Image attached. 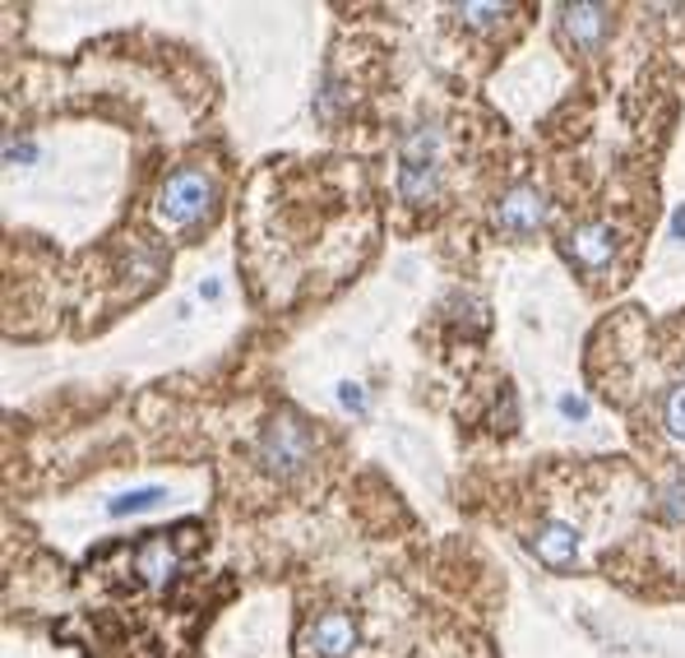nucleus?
Instances as JSON below:
<instances>
[{
  "label": "nucleus",
  "mask_w": 685,
  "mask_h": 658,
  "mask_svg": "<svg viewBox=\"0 0 685 658\" xmlns=\"http://www.w3.org/2000/svg\"><path fill=\"white\" fill-rule=\"evenodd\" d=\"M440 149H445V134L436 121H417L403 130L399 140V196L408 204H430L440 200V186H445V167H440Z\"/></svg>",
  "instance_id": "1"
},
{
  "label": "nucleus",
  "mask_w": 685,
  "mask_h": 658,
  "mask_svg": "<svg viewBox=\"0 0 685 658\" xmlns=\"http://www.w3.org/2000/svg\"><path fill=\"white\" fill-rule=\"evenodd\" d=\"M256 463L269 478H279V482L297 478V473H306L310 463H316V436H310V427L297 413L269 418V427L256 440Z\"/></svg>",
  "instance_id": "2"
},
{
  "label": "nucleus",
  "mask_w": 685,
  "mask_h": 658,
  "mask_svg": "<svg viewBox=\"0 0 685 658\" xmlns=\"http://www.w3.org/2000/svg\"><path fill=\"white\" fill-rule=\"evenodd\" d=\"M219 209V181L204 167H176L158 190V219L167 227H200Z\"/></svg>",
  "instance_id": "3"
},
{
  "label": "nucleus",
  "mask_w": 685,
  "mask_h": 658,
  "mask_svg": "<svg viewBox=\"0 0 685 658\" xmlns=\"http://www.w3.org/2000/svg\"><path fill=\"white\" fill-rule=\"evenodd\" d=\"M546 219H552V204H546L542 190L528 186V181L505 190L496 200V214H492V223L505 232V237H533V232L546 227Z\"/></svg>",
  "instance_id": "4"
},
{
  "label": "nucleus",
  "mask_w": 685,
  "mask_h": 658,
  "mask_svg": "<svg viewBox=\"0 0 685 658\" xmlns=\"http://www.w3.org/2000/svg\"><path fill=\"white\" fill-rule=\"evenodd\" d=\"M565 256H570L583 274H606L616 265V232L612 223H579L565 237Z\"/></svg>",
  "instance_id": "5"
},
{
  "label": "nucleus",
  "mask_w": 685,
  "mask_h": 658,
  "mask_svg": "<svg viewBox=\"0 0 685 658\" xmlns=\"http://www.w3.org/2000/svg\"><path fill=\"white\" fill-rule=\"evenodd\" d=\"M560 37L579 51H602L612 37V10L606 5H560Z\"/></svg>",
  "instance_id": "6"
},
{
  "label": "nucleus",
  "mask_w": 685,
  "mask_h": 658,
  "mask_svg": "<svg viewBox=\"0 0 685 658\" xmlns=\"http://www.w3.org/2000/svg\"><path fill=\"white\" fill-rule=\"evenodd\" d=\"M352 645H357V622H352L347 612H324L302 635V649L316 658H343V654H352Z\"/></svg>",
  "instance_id": "7"
},
{
  "label": "nucleus",
  "mask_w": 685,
  "mask_h": 658,
  "mask_svg": "<svg viewBox=\"0 0 685 658\" xmlns=\"http://www.w3.org/2000/svg\"><path fill=\"white\" fill-rule=\"evenodd\" d=\"M533 552H538L542 566H552V571L575 566V552H579L575 525H565V519H546V525L538 529V538H533Z\"/></svg>",
  "instance_id": "8"
},
{
  "label": "nucleus",
  "mask_w": 685,
  "mask_h": 658,
  "mask_svg": "<svg viewBox=\"0 0 685 658\" xmlns=\"http://www.w3.org/2000/svg\"><path fill=\"white\" fill-rule=\"evenodd\" d=\"M134 566H140V575L149 579V585H167L172 571H176V548L167 543V538H149V543H140V552H134Z\"/></svg>",
  "instance_id": "9"
},
{
  "label": "nucleus",
  "mask_w": 685,
  "mask_h": 658,
  "mask_svg": "<svg viewBox=\"0 0 685 658\" xmlns=\"http://www.w3.org/2000/svg\"><path fill=\"white\" fill-rule=\"evenodd\" d=\"M167 501V492L163 487H134V492H126V496H116L111 501V515H144V510H158Z\"/></svg>",
  "instance_id": "10"
},
{
  "label": "nucleus",
  "mask_w": 685,
  "mask_h": 658,
  "mask_svg": "<svg viewBox=\"0 0 685 658\" xmlns=\"http://www.w3.org/2000/svg\"><path fill=\"white\" fill-rule=\"evenodd\" d=\"M459 24L463 28H496L505 14H510V5H459Z\"/></svg>",
  "instance_id": "11"
},
{
  "label": "nucleus",
  "mask_w": 685,
  "mask_h": 658,
  "mask_svg": "<svg viewBox=\"0 0 685 658\" xmlns=\"http://www.w3.org/2000/svg\"><path fill=\"white\" fill-rule=\"evenodd\" d=\"M662 422L676 440H685V385H672L668 399H662Z\"/></svg>",
  "instance_id": "12"
},
{
  "label": "nucleus",
  "mask_w": 685,
  "mask_h": 658,
  "mask_svg": "<svg viewBox=\"0 0 685 658\" xmlns=\"http://www.w3.org/2000/svg\"><path fill=\"white\" fill-rule=\"evenodd\" d=\"M662 515H668L672 525H685V478L668 482V492H662Z\"/></svg>",
  "instance_id": "13"
},
{
  "label": "nucleus",
  "mask_w": 685,
  "mask_h": 658,
  "mask_svg": "<svg viewBox=\"0 0 685 658\" xmlns=\"http://www.w3.org/2000/svg\"><path fill=\"white\" fill-rule=\"evenodd\" d=\"M560 413L570 418V422H583V418H589V399H579V395H560Z\"/></svg>",
  "instance_id": "14"
},
{
  "label": "nucleus",
  "mask_w": 685,
  "mask_h": 658,
  "mask_svg": "<svg viewBox=\"0 0 685 658\" xmlns=\"http://www.w3.org/2000/svg\"><path fill=\"white\" fill-rule=\"evenodd\" d=\"M339 399H343V409H357V413L366 409V395L357 390V385H339Z\"/></svg>",
  "instance_id": "15"
},
{
  "label": "nucleus",
  "mask_w": 685,
  "mask_h": 658,
  "mask_svg": "<svg viewBox=\"0 0 685 658\" xmlns=\"http://www.w3.org/2000/svg\"><path fill=\"white\" fill-rule=\"evenodd\" d=\"M672 237H676V242H685V204L672 214Z\"/></svg>",
  "instance_id": "16"
}]
</instances>
